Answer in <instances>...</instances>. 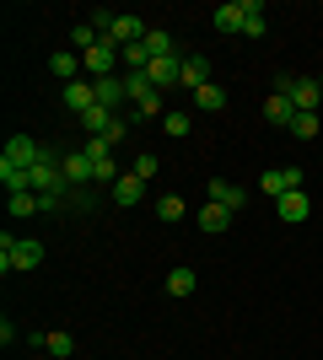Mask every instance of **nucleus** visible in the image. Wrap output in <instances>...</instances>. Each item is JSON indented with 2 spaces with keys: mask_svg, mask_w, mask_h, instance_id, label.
Wrapping results in <instances>:
<instances>
[{
  "mask_svg": "<svg viewBox=\"0 0 323 360\" xmlns=\"http://www.w3.org/2000/svg\"><path fill=\"white\" fill-rule=\"evenodd\" d=\"M44 264V242L38 237H11L0 231V274H27Z\"/></svg>",
  "mask_w": 323,
  "mask_h": 360,
  "instance_id": "1",
  "label": "nucleus"
},
{
  "mask_svg": "<svg viewBox=\"0 0 323 360\" xmlns=\"http://www.w3.org/2000/svg\"><path fill=\"white\" fill-rule=\"evenodd\" d=\"M124 91H129V113H135V119H167L162 91L146 81V70H140V75H124Z\"/></svg>",
  "mask_w": 323,
  "mask_h": 360,
  "instance_id": "2",
  "label": "nucleus"
},
{
  "mask_svg": "<svg viewBox=\"0 0 323 360\" xmlns=\"http://www.w3.org/2000/svg\"><path fill=\"white\" fill-rule=\"evenodd\" d=\"M275 91L291 97L296 113H318V108H323V81H318V75H280Z\"/></svg>",
  "mask_w": 323,
  "mask_h": 360,
  "instance_id": "3",
  "label": "nucleus"
},
{
  "mask_svg": "<svg viewBox=\"0 0 323 360\" xmlns=\"http://www.w3.org/2000/svg\"><path fill=\"white\" fill-rule=\"evenodd\" d=\"M81 70H87V81H103V75H124V65H119V49L108 44H97V49H87L81 54Z\"/></svg>",
  "mask_w": 323,
  "mask_h": 360,
  "instance_id": "4",
  "label": "nucleus"
},
{
  "mask_svg": "<svg viewBox=\"0 0 323 360\" xmlns=\"http://www.w3.org/2000/svg\"><path fill=\"white\" fill-rule=\"evenodd\" d=\"M291 188H308L302 167H264V172H259V194L280 199V194H291Z\"/></svg>",
  "mask_w": 323,
  "mask_h": 360,
  "instance_id": "5",
  "label": "nucleus"
},
{
  "mask_svg": "<svg viewBox=\"0 0 323 360\" xmlns=\"http://www.w3.org/2000/svg\"><path fill=\"white\" fill-rule=\"evenodd\" d=\"M60 172H65V183L70 188H92V156L87 150H60Z\"/></svg>",
  "mask_w": 323,
  "mask_h": 360,
  "instance_id": "6",
  "label": "nucleus"
},
{
  "mask_svg": "<svg viewBox=\"0 0 323 360\" xmlns=\"http://www.w3.org/2000/svg\"><path fill=\"white\" fill-rule=\"evenodd\" d=\"M275 215H280L286 226L308 221V215H312V194H308V188H291V194H280V199H275Z\"/></svg>",
  "mask_w": 323,
  "mask_h": 360,
  "instance_id": "7",
  "label": "nucleus"
},
{
  "mask_svg": "<svg viewBox=\"0 0 323 360\" xmlns=\"http://www.w3.org/2000/svg\"><path fill=\"white\" fill-rule=\"evenodd\" d=\"M205 194H210V205H227L232 215L248 205V188H243V183H227V178H210V183H205Z\"/></svg>",
  "mask_w": 323,
  "mask_h": 360,
  "instance_id": "8",
  "label": "nucleus"
},
{
  "mask_svg": "<svg viewBox=\"0 0 323 360\" xmlns=\"http://www.w3.org/2000/svg\"><path fill=\"white\" fill-rule=\"evenodd\" d=\"M210 81H215V75H210V54H184V81H178V86L194 97V91L210 86Z\"/></svg>",
  "mask_w": 323,
  "mask_h": 360,
  "instance_id": "9",
  "label": "nucleus"
},
{
  "mask_svg": "<svg viewBox=\"0 0 323 360\" xmlns=\"http://www.w3.org/2000/svg\"><path fill=\"white\" fill-rule=\"evenodd\" d=\"M146 22H140V16H113V32H108V44L113 49H129V44H146Z\"/></svg>",
  "mask_w": 323,
  "mask_h": 360,
  "instance_id": "10",
  "label": "nucleus"
},
{
  "mask_svg": "<svg viewBox=\"0 0 323 360\" xmlns=\"http://www.w3.org/2000/svg\"><path fill=\"white\" fill-rule=\"evenodd\" d=\"M146 81H151L156 91L178 86V81H184V54H178V60H151V65H146Z\"/></svg>",
  "mask_w": 323,
  "mask_h": 360,
  "instance_id": "11",
  "label": "nucleus"
},
{
  "mask_svg": "<svg viewBox=\"0 0 323 360\" xmlns=\"http://www.w3.org/2000/svg\"><path fill=\"white\" fill-rule=\"evenodd\" d=\"M44 150H49V146H38L32 135H11V140H6V162L32 167V162H44Z\"/></svg>",
  "mask_w": 323,
  "mask_h": 360,
  "instance_id": "12",
  "label": "nucleus"
},
{
  "mask_svg": "<svg viewBox=\"0 0 323 360\" xmlns=\"http://www.w3.org/2000/svg\"><path fill=\"white\" fill-rule=\"evenodd\" d=\"M49 70H54V81H60V86H70V81H81V54L76 49H54V60H49Z\"/></svg>",
  "mask_w": 323,
  "mask_h": 360,
  "instance_id": "13",
  "label": "nucleus"
},
{
  "mask_svg": "<svg viewBox=\"0 0 323 360\" xmlns=\"http://www.w3.org/2000/svg\"><path fill=\"white\" fill-rule=\"evenodd\" d=\"M124 103H129V91H124V75H103V81H97V108L119 113Z\"/></svg>",
  "mask_w": 323,
  "mask_h": 360,
  "instance_id": "14",
  "label": "nucleus"
},
{
  "mask_svg": "<svg viewBox=\"0 0 323 360\" xmlns=\"http://www.w3.org/2000/svg\"><path fill=\"white\" fill-rule=\"evenodd\" d=\"M140 194H146V183H140L135 172H124V178L113 183V188H108V199H113L119 210H129V205H140Z\"/></svg>",
  "mask_w": 323,
  "mask_h": 360,
  "instance_id": "15",
  "label": "nucleus"
},
{
  "mask_svg": "<svg viewBox=\"0 0 323 360\" xmlns=\"http://www.w3.org/2000/svg\"><path fill=\"white\" fill-rule=\"evenodd\" d=\"M264 119H270V124H280V129H291V119H296V103L286 97V91H270V103H264Z\"/></svg>",
  "mask_w": 323,
  "mask_h": 360,
  "instance_id": "16",
  "label": "nucleus"
},
{
  "mask_svg": "<svg viewBox=\"0 0 323 360\" xmlns=\"http://www.w3.org/2000/svg\"><path fill=\"white\" fill-rule=\"evenodd\" d=\"M264 32H270L264 0H243V38H264Z\"/></svg>",
  "mask_w": 323,
  "mask_h": 360,
  "instance_id": "17",
  "label": "nucleus"
},
{
  "mask_svg": "<svg viewBox=\"0 0 323 360\" xmlns=\"http://www.w3.org/2000/svg\"><path fill=\"white\" fill-rule=\"evenodd\" d=\"M210 22H215V32H227V38H232V32H243V0H227V6H215Z\"/></svg>",
  "mask_w": 323,
  "mask_h": 360,
  "instance_id": "18",
  "label": "nucleus"
},
{
  "mask_svg": "<svg viewBox=\"0 0 323 360\" xmlns=\"http://www.w3.org/2000/svg\"><path fill=\"white\" fill-rule=\"evenodd\" d=\"M146 54H151V60H178V44H172V32L151 27V32H146Z\"/></svg>",
  "mask_w": 323,
  "mask_h": 360,
  "instance_id": "19",
  "label": "nucleus"
},
{
  "mask_svg": "<svg viewBox=\"0 0 323 360\" xmlns=\"http://www.w3.org/2000/svg\"><path fill=\"white\" fill-rule=\"evenodd\" d=\"M156 221H167V226L189 221V205H184V194H162V199H156Z\"/></svg>",
  "mask_w": 323,
  "mask_h": 360,
  "instance_id": "20",
  "label": "nucleus"
},
{
  "mask_svg": "<svg viewBox=\"0 0 323 360\" xmlns=\"http://www.w3.org/2000/svg\"><path fill=\"white\" fill-rule=\"evenodd\" d=\"M232 226V210L227 205H210V199H205V210H200V231H227Z\"/></svg>",
  "mask_w": 323,
  "mask_h": 360,
  "instance_id": "21",
  "label": "nucleus"
},
{
  "mask_svg": "<svg viewBox=\"0 0 323 360\" xmlns=\"http://www.w3.org/2000/svg\"><path fill=\"white\" fill-rule=\"evenodd\" d=\"M189 129H194V119H189L184 108H167V119H162V135H172V140H189Z\"/></svg>",
  "mask_w": 323,
  "mask_h": 360,
  "instance_id": "22",
  "label": "nucleus"
},
{
  "mask_svg": "<svg viewBox=\"0 0 323 360\" xmlns=\"http://www.w3.org/2000/svg\"><path fill=\"white\" fill-rule=\"evenodd\" d=\"M194 285H200V274H194V269H172L167 274V296H178V301L194 296Z\"/></svg>",
  "mask_w": 323,
  "mask_h": 360,
  "instance_id": "23",
  "label": "nucleus"
},
{
  "mask_svg": "<svg viewBox=\"0 0 323 360\" xmlns=\"http://www.w3.org/2000/svg\"><path fill=\"white\" fill-rule=\"evenodd\" d=\"M194 108H200V113H221V108H227V91H221V86L210 81V86H200V91H194Z\"/></svg>",
  "mask_w": 323,
  "mask_h": 360,
  "instance_id": "24",
  "label": "nucleus"
},
{
  "mask_svg": "<svg viewBox=\"0 0 323 360\" xmlns=\"http://www.w3.org/2000/svg\"><path fill=\"white\" fill-rule=\"evenodd\" d=\"M44 349H49L54 360H65V355H76V339H70L65 328H54V333H44Z\"/></svg>",
  "mask_w": 323,
  "mask_h": 360,
  "instance_id": "25",
  "label": "nucleus"
},
{
  "mask_svg": "<svg viewBox=\"0 0 323 360\" xmlns=\"http://www.w3.org/2000/svg\"><path fill=\"white\" fill-rule=\"evenodd\" d=\"M97 44H103V38H97L92 22H76V27H70V49H76V54H87V49H97Z\"/></svg>",
  "mask_w": 323,
  "mask_h": 360,
  "instance_id": "26",
  "label": "nucleus"
},
{
  "mask_svg": "<svg viewBox=\"0 0 323 360\" xmlns=\"http://www.w3.org/2000/svg\"><path fill=\"white\" fill-rule=\"evenodd\" d=\"M6 210H11V221H27V215H38V194H6Z\"/></svg>",
  "mask_w": 323,
  "mask_h": 360,
  "instance_id": "27",
  "label": "nucleus"
},
{
  "mask_svg": "<svg viewBox=\"0 0 323 360\" xmlns=\"http://www.w3.org/2000/svg\"><path fill=\"white\" fill-rule=\"evenodd\" d=\"M129 172H135V178H140V183H151V178H156V172H162V162H156V150H140L135 162H129Z\"/></svg>",
  "mask_w": 323,
  "mask_h": 360,
  "instance_id": "28",
  "label": "nucleus"
},
{
  "mask_svg": "<svg viewBox=\"0 0 323 360\" xmlns=\"http://www.w3.org/2000/svg\"><path fill=\"white\" fill-rule=\"evenodd\" d=\"M318 129H323L318 113H296V119H291V135L296 140H318Z\"/></svg>",
  "mask_w": 323,
  "mask_h": 360,
  "instance_id": "29",
  "label": "nucleus"
},
{
  "mask_svg": "<svg viewBox=\"0 0 323 360\" xmlns=\"http://www.w3.org/2000/svg\"><path fill=\"white\" fill-rule=\"evenodd\" d=\"M65 194H70V188H54V194H38V210H65Z\"/></svg>",
  "mask_w": 323,
  "mask_h": 360,
  "instance_id": "30",
  "label": "nucleus"
},
{
  "mask_svg": "<svg viewBox=\"0 0 323 360\" xmlns=\"http://www.w3.org/2000/svg\"><path fill=\"white\" fill-rule=\"evenodd\" d=\"M318 81H323V60H318Z\"/></svg>",
  "mask_w": 323,
  "mask_h": 360,
  "instance_id": "31",
  "label": "nucleus"
}]
</instances>
